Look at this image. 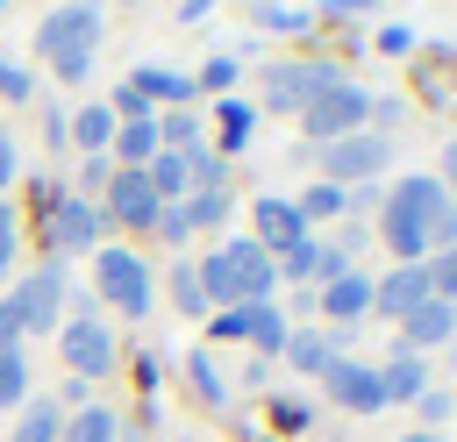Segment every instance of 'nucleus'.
I'll use <instances>...</instances> for the list:
<instances>
[{
  "label": "nucleus",
  "mask_w": 457,
  "mask_h": 442,
  "mask_svg": "<svg viewBox=\"0 0 457 442\" xmlns=\"http://www.w3.org/2000/svg\"><path fill=\"white\" fill-rule=\"evenodd\" d=\"M457 200L443 192V178H428V171H407L400 185H393V200H386V250L400 257V264H421L428 257V228L450 214Z\"/></svg>",
  "instance_id": "1"
},
{
  "label": "nucleus",
  "mask_w": 457,
  "mask_h": 442,
  "mask_svg": "<svg viewBox=\"0 0 457 442\" xmlns=\"http://www.w3.org/2000/svg\"><path fill=\"white\" fill-rule=\"evenodd\" d=\"M193 271H200L207 307H257V299H271V285H278V264H271L250 235L214 242V250H207V264H193Z\"/></svg>",
  "instance_id": "2"
},
{
  "label": "nucleus",
  "mask_w": 457,
  "mask_h": 442,
  "mask_svg": "<svg viewBox=\"0 0 457 442\" xmlns=\"http://www.w3.org/2000/svg\"><path fill=\"white\" fill-rule=\"evenodd\" d=\"M93 43H100V0H64V7L43 14V29H36V50H43V64H50L64 86L86 78Z\"/></svg>",
  "instance_id": "3"
},
{
  "label": "nucleus",
  "mask_w": 457,
  "mask_h": 442,
  "mask_svg": "<svg viewBox=\"0 0 457 442\" xmlns=\"http://www.w3.org/2000/svg\"><path fill=\"white\" fill-rule=\"evenodd\" d=\"M328 86H343V64H271L264 71V107L271 114H307Z\"/></svg>",
  "instance_id": "4"
},
{
  "label": "nucleus",
  "mask_w": 457,
  "mask_h": 442,
  "mask_svg": "<svg viewBox=\"0 0 457 442\" xmlns=\"http://www.w3.org/2000/svg\"><path fill=\"white\" fill-rule=\"evenodd\" d=\"M364 121H371V93H364V86H350V78H343V86H328V93L300 114V128H307L314 143H343V135H357Z\"/></svg>",
  "instance_id": "5"
},
{
  "label": "nucleus",
  "mask_w": 457,
  "mask_h": 442,
  "mask_svg": "<svg viewBox=\"0 0 457 442\" xmlns=\"http://www.w3.org/2000/svg\"><path fill=\"white\" fill-rule=\"evenodd\" d=\"M43 242H50V264H57V257H71V250H100V207H93V200H79V192H50Z\"/></svg>",
  "instance_id": "6"
},
{
  "label": "nucleus",
  "mask_w": 457,
  "mask_h": 442,
  "mask_svg": "<svg viewBox=\"0 0 457 442\" xmlns=\"http://www.w3.org/2000/svg\"><path fill=\"white\" fill-rule=\"evenodd\" d=\"M93 278H100V299L121 307V314H150V271L136 250H93Z\"/></svg>",
  "instance_id": "7"
},
{
  "label": "nucleus",
  "mask_w": 457,
  "mask_h": 442,
  "mask_svg": "<svg viewBox=\"0 0 457 442\" xmlns=\"http://www.w3.org/2000/svg\"><path fill=\"white\" fill-rule=\"evenodd\" d=\"M386 164H393V143H386L378 128H357V135L328 143V157H321L328 185H357V178H371V171H386Z\"/></svg>",
  "instance_id": "8"
},
{
  "label": "nucleus",
  "mask_w": 457,
  "mask_h": 442,
  "mask_svg": "<svg viewBox=\"0 0 457 442\" xmlns=\"http://www.w3.org/2000/svg\"><path fill=\"white\" fill-rule=\"evenodd\" d=\"M164 214V200L150 192L143 171H107V200H100V221H121V228H150Z\"/></svg>",
  "instance_id": "9"
},
{
  "label": "nucleus",
  "mask_w": 457,
  "mask_h": 442,
  "mask_svg": "<svg viewBox=\"0 0 457 442\" xmlns=\"http://www.w3.org/2000/svg\"><path fill=\"white\" fill-rule=\"evenodd\" d=\"M321 385H328V399H336L343 413H378V406H386V385H378V371H371V364L336 356V364L321 371Z\"/></svg>",
  "instance_id": "10"
},
{
  "label": "nucleus",
  "mask_w": 457,
  "mask_h": 442,
  "mask_svg": "<svg viewBox=\"0 0 457 442\" xmlns=\"http://www.w3.org/2000/svg\"><path fill=\"white\" fill-rule=\"evenodd\" d=\"M14 307H21V328L50 335V328H57V307H64V271H57V264L29 271V278L14 285Z\"/></svg>",
  "instance_id": "11"
},
{
  "label": "nucleus",
  "mask_w": 457,
  "mask_h": 442,
  "mask_svg": "<svg viewBox=\"0 0 457 442\" xmlns=\"http://www.w3.org/2000/svg\"><path fill=\"white\" fill-rule=\"evenodd\" d=\"M250 221H257V250L271 257V250H293V242H307V214L293 207V200H278V192H264L257 207H250Z\"/></svg>",
  "instance_id": "12"
},
{
  "label": "nucleus",
  "mask_w": 457,
  "mask_h": 442,
  "mask_svg": "<svg viewBox=\"0 0 457 442\" xmlns=\"http://www.w3.org/2000/svg\"><path fill=\"white\" fill-rule=\"evenodd\" d=\"M436 292H428V264H393L378 285H371V307L378 314H393V321H407L414 307H428Z\"/></svg>",
  "instance_id": "13"
},
{
  "label": "nucleus",
  "mask_w": 457,
  "mask_h": 442,
  "mask_svg": "<svg viewBox=\"0 0 457 442\" xmlns=\"http://www.w3.org/2000/svg\"><path fill=\"white\" fill-rule=\"evenodd\" d=\"M57 342H64V364H71L79 378H100V371H114V335H107L100 321H71Z\"/></svg>",
  "instance_id": "14"
},
{
  "label": "nucleus",
  "mask_w": 457,
  "mask_h": 442,
  "mask_svg": "<svg viewBox=\"0 0 457 442\" xmlns=\"http://www.w3.org/2000/svg\"><path fill=\"white\" fill-rule=\"evenodd\" d=\"M450 335H457V307H450V299H428V307H414V314L400 321L407 356H421V349H436V342H450Z\"/></svg>",
  "instance_id": "15"
},
{
  "label": "nucleus",
  "mask_w": 457,
  "mask_h": 442,
  "mask_svg": "<svg viewBox=\"0 0 457 442\" xmlns=\"http://www.w3.org/2000/svg\"><path fill=\"white\" fill-rule=\"evenodd\" d=\"M321 307H328V321H357V314L371 307V278H357L350 264H343V271H328V285H321Z\"/></svg>",
  "instance_id": "16"
},
{
  "label": "nucleus",
  "mask_w": 457,
  "mask_h": 442,
  "mask_svg": "<svg viewBox=\"0 0 457 442\" xmlns=\"http://www.w3.org/2000/svg\"><path fill=\"white\" fill-rule=\"evenodd\" d=\"M157 150H164L157 143V121H121L114 128V171H143Z\"/></svg>",
  "instance_id": "17"
},
{
  "label": "nucleus",
  "mask_w": 457,
  "mask_h": 442,
  "mask_svg": "<svg viewBox=\"0 0 457 442\" xmlns=\"http://www.w3.org/2000/svg\"><path fill=\"white\" fill-rule=\"evenodd\" d=\"M236 328H243V342H257L264 356H278V349H286V335H293V328L271 314V299H257V307H236Z\"/></svg>",
  "instance_id": "18"
},
{
  "label": "nucleus",
  "mask_w": 457,
  "mask_h": 442,
  "mask_svg": "<svg viewBox=\"0 0 457 442\" xmlns=\"http://www.w3.org/2000/svg\"><path fill=\"white\" fill-rule=\"evenodd\" d=\"M129 86H136L143 100H193V93H200V86H193L186 71H164V64H143V71H136Z\"/></svg>",
  "instance_id": "19"
},
{
  "label": "nucleus",
  "mask_w": 457,
  "mask_h": 442,
  "mask_svg": "<svg viewBox=\"0 0 457 442\" xmlns=\"http://www.w3.org/2000/svg\"><path fill=\"white\" fill-rule=\"evenodd\" d=\"M350 257L343 250H321V242H293L286 250V264H278V278H314V271H343Z\"/></svg>",
  "instance_id": "20"
},
{
  "label": "nucleus",
  "mask_w": 457,
  "mask_h": 442,
  "mask_svg": "<svg viewBox=\"0 0 457 442\" xmlns=\"http://www.w3.org/2000/svg\"><path fill=\"white\" fill-rule=\"evenodd\" d=\"M293 371H307V378H321L328 364H336V342L328 335H286V349H278Z\"/></svg>",
  "instance_id": "21"
},
{
  "label": "nucleus",
  "mask_w": 457,
  "mask_h": 442,
  "mask_svg": "<svg viewBox=\"0 0 457 442\" xmlns=\"http://www.w3.org/2000/svg\"><path fill=\"white\" fill-rule=\"evenodd\" d=\"M378 385H386V399H421V392H428V371H421V356L400 349V356L378 371Z\"/></svg>",
  "instance_id": "22"
},
{
  "label": "nucleus",
  "mask_w": 457,
  "mask_h": 442,
  "mask_svg": "<svg viewBox=\"0 0 457 442\" xmlns=\"http://www.w3.org/2000/svg\"><path fill=\"white\" fill-rule=\"evenodd\" d=\"M64 128H71V143H86V150L100 157V150H107V135H114V114H107V100H100V107H79Z\"/></svg>",
  "instance_id": "23"
},
{
  "label": "nucleus",
  "mask_w": 457,
  "mask_h": 442,
  "mask_svg": "<svg viewBox=\"0 0 457 442\" xmlns=\"http://www.w3.org/2000/svg\"><path fill=\"white\" fill-rule=\"evenodd\" d=\"M64 435V413H57V399H36L21 421H14V442H57Z\"/></svg>",
  "instance_id": "24"
},
{
  "label": "nucleus",
  "mask_w": 457,
  "mask_h": 442,
  "mask_svg": "<svg viewBox=\"0 0 457 442\" xmlns=\"http://www.w3.org/2000/svg\"><path fill=\"white\" fill-rule=\"evenodd\" d=\"M57 442H114V413H107V406H79Z\"/></svg>",
  "instance_id": "25"
},
{
  "label": "nucleus",
  "mask_w": 457,
  "mask_h": 442,
  "mask_svg": "<svg viewBox=\"0 0 457 442\" xmlns=\"http://www.w3.org/2000/svg\"><path fill=\"white\" fill-rule=\"evenodd\" d=\"M179 214H186V228H214V221L228 214V192H186Z\"/></svg>",
  "instance_id": "26"
},
{
  "label": "nucleus",
  "mask_w": 457,
  "mask_h": 442,
  "mask_svg": "<svg viewBox=\"0 0 457 442\" xmlns=\"http://www.w3.org/2000/svg\"><path fill=\"white\" fill-rule=\"evenodd\" d=\"M29 399V364L21 349H0V406H21Z\"/></svg>",
  "instance_id": "27"
},
{
  "label": "nucleus",
  "mask_w": 457,
  "mask_h": 442,
  "mask_svg": "<svg viewBox=\"0 0 457 442\" xmlns=\"http://www.w3.org/2000/svg\"><path fill=\"white\" fill-rule=\"evenodd\" d=\"M214 135H221V150H243V143H250V107H243V100H221Z\"/></svg>",
  "instance_id": "28"
},
{
  "label": "nucleus",
  "mask_w": 457,
  "mask_h": 442,
  "mask_svg": "<svg viewBox=\"0 0 457 442\" xmlns=\"http://www.w3.org/2000/svg\"><path fill=\"white\" fill-rule=\"evenodd\" d=\"M428 292L457 307V250H436V257H428Z\"/></svg>",
  "instance_id": "29"
},
{
  "label": "nucleus",
  "mask_w": 457,
  "mask_h": 442,
  "mask_svg": "<svg viewBox=\"0 0 457 442\" xmlns=\"http://www.w3.org/2000/svg\"><path fill=\"white\" fill-rule=\"evenodd\" d=\"M171 299H179L186 314H207V292H200V271H193V264L171 271Z\"/></svg>",
  "instance_id": "30"
},
{
  "label": "nucleus",
  "mask_w": 457,
  "mask_h": 442,
  "mask_svg": "<svg viewBox=\"0 0 457 442\" xmlns=\"http://www.w3.org/2000/svg\"><path fill=\"white\" fill-rule=\"evenodd\" d=\"M107 114H114V121H150V100H143L136 86H114V100H107Z\"/></svg>",
  "instance_id": "31"
},
{
  "label": "nucleus",
  "mask_w": 457,
  "mask_h": 442,
  "mask_svg": "<svg viewBox=\"0 0 457 442\" xmlns=\"http://www.w3.org/2000/svg\"><path fill=\"white\" fill-rule=\"evenodd\" d=\"M186 371H193V385H200V399H214V406L228 399V392H221V371H214V356H193Z\"/></svg>",
  "instance_id": "32"
},
{
  "label": "nucleus",
  "mask_w": 457,
  "mask_h": 442,
  "mask_svg": "<svg viewBox=\"0 0 457 442\" xmlns=\"http://www.w3.org/2000/svg\"><path fill=\"white\" fill-rule=\"evenodd\" d=\"M21 335H29V328H21V307H14V292H7V299H0V349H21Z\"/></svg>",
  "instance_id": "33"
},
{
  "label": "nucleus",
  "mask_w": 457,
  "mask_h": 442,
  "mask_svg": "<svg viewBox=\"0 0 457 442\" xmlns=\"http://www.w3.org/2000/svg\"><path fill=\"white\" fill-rule=\"evenodd\" d=\"M293 207H300V214H336V207H343V185H314V192L293 200Z\"/></svg>",
  "instance_id": "34"
},
{
  "label": "nucleus",
  "mask_w": 457,
  "mask_h": 442,
  "mask_svg": "<svg viewBox=\"0 0 457 442\" xmlns=\"http://www.w3.org/2000/svg\"><path fill=\"white\" fill-rule=\"evenodd\" d=\"M378 50H386V57H400V50H414V29H407V21H393V29H378Z\"/></svg>",
  "instance_id": "35"
},
{
  "label": "nucleus",
  "mask_w": 457,
  "mask_h": 442,
  "mask_svg": "<svg viewBox=\"0 0 457 442\" xmlns=\"http://www.w3.org/2000/svg\"><path fill=\"white\" fill-rule=\"evenodd\" d=\"M193 86H214V93H221V86H236V57H214V64H207Z\"/></svg>",
  "instance_id": "36"
},
{
  "label": "nucleus",
  "mask_w": 457,
  "mask_h": 442,
  "mask_svg": "<svg viewBox=\"0 0 457 442\" xmlns=\"http://www.w3.org/2000/svg\"><path fill=\"white\" fill-rule=\"evenodd\" d=\"M150 228H157V235H164V242H186V235H193V228H186V214H179V207H164V214H157V221H150Z\"/></svg>",
  "instance_id": "37"
},
{
  "label": "nucleus",
  "mask_w": 457,
  "mask_h": 442,
  "mask_svg": "<svg viewBox=\"0 0 457 442\" xmlns=\"http://www.w3.org/2000/svg\"><path fill=\"white\" fill-rule=\"evenodd\" d=\"M0 93H7V100H29V71H21V64H0Z\"/></svg>",
  "instance_id": "38"
},
{
  "label": "nucleus",
  "mask_w": 457,
  "mask_h": 442,
  "mask_svg": "<svg viewBox=\"0 0 457 442\" xmlns=\"http://www.w3.org/2000/svg\"><path fill=\"white\" fill-rule=\"evenodd\" d=\"M421 413H428V421H450L457 399H450V392H421Z\"/></svg>",
  "instance_id": "39"
},
{
  "label": "nucleus",
  "mask_w": 457,
  "mask_h": 442,
  "mask_svg": "<svg viewBox=\"0 0 457 442\" xmlns=\"http://www.w3.org/2000/svg\"><path fill=\"white\" fill-rule=\"evenodd\" d=\"M7 264H14V214L0 207V278H7Z\"/></svg>",
  "instance_id": "40"
},
{
  "label": "nucleus",
  "mask_w": 457,
  "mask_h": 442,
  "mask_svg": "<svg viewBox=\"0 0 457 442\" xmlns=\"http://www.w3.org/2000/svg\"><path fill=\"white\" fill-rule=\"evenodd\" d=\"M43 135H50V150H64V143H71V128H64V114H43Z\"/></svg>",
  "instance_id": "41"
},
{
  "label": "nucleus",
  "mask_w": 457,
  "mask_h": 442,
  "mask_svg": "<svg viewBox=\"0 0 457 442\" xmlns=\"http://www.w3.org/2000/svg\"><path fill=\"white\" fill-rule=\"evenodd\" d=\"M7 178H14V135L0 128V185H7Z\"/></svg>",
  "instance_id": "42"
},
{
  "label": "nucleus",
  "mask_w": 457,
  "mask_h": 442,
  "mask_svg": "<svg viewBox=\"0 0 457 442\" xmlns=\"http://www.w3.org/2000/svg\"><path fill=\"white\" fill-rule=\"evenodd\" d=\"M443 192H457V135H450V150H443Z\"/></svg>",
  "instance_id": "43"
},
{
  "label": "nucleus",
  "mask_w": 457,
  "mask_h": 442,
  "mask_svg": "<svg viewBox=\"0 0 457 442\" xmlns=\"http://www.w3.org/2000/svg\"><path fill=\"white\" fill-rule=\"evenodd\" d=\"M207 7H214V0H186V7H179V14H186V21H200V14H207Z\"/></svg>",
  "instance_id": "44"
},
{
  "label": "nucleus",
  "mask_w": 457,
  "mask_h": 442,
  "mask_svg": "<svg viewBox=\"0 0 457 442\" xmlns=\"http://www.w3.org/2000/svg\"><path fill=\"white\" fill-rule=\"evenodd\" d=\"M400 442H443V435H436V428H414V435H400Z\"/></svg>",
  "instance_id": "45"
},
{
  "label": "nucleus",
  "mask_w": 457,
  "mask_h": 442,
  "mask_svg": "<svg viewBox=\"0 0 457 442\" xmlns=\"http://www.w3.org/2000/svg\"><path fill=\"white\" fill-rule=\"evenodd\" d=\"M0 7H7V0H0Z\"/></svg>",
  "instance_id": "46"
}]
</instances>
